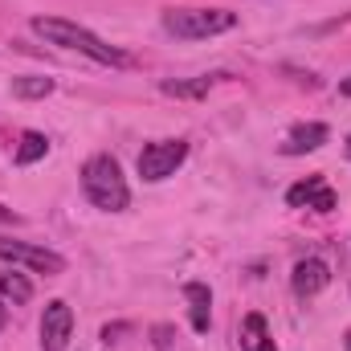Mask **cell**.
I'll use <instances>...</instances> for the list:
<instances>
[{"instance_id": "1", "label": "cell", "mask_w": 351, "mask_h": 351, "mask_svg": "<svg viewBox=\"0 0 351 351\" xmlns=\"http://www.w3.org/2000/svg\"><path fill=\"white\" fill-rule=\"evenodd\" d=\"M33 33H41L49 45H62V49H78V53H86L90 62H98V66H127V62H131L123 49L106 45L102 37H94L90 29L74 25V21H66V16H33Z\"/></svg>"}, {"instance_id": "2", "label": "cell", "mask_w": 351, "mask_h": 351, "mask_svg": "<svg viewBox=\"0 0 351 351\" xmlns=\"http://www.w3.org/2000/svg\"><path fill=\"white\" fill-rule=\"evenodd\" d=\"M82 192L102 213H123L131 204V188H127L123 168H119L114 156H90L82 164Z\"/></svg>"}, {"instance_id": "3", "label": "cell", "mask_w": 351, "mask_h": 351, "mask_svg": "<svg viewBox=\"0 0 351 351\" xmlns=\"http://www.w3.org/2000/svg\"><path fill=\"white\" fill-rule=\"evenodd\" d=\"M164 29L180 41H200V37H217V33L237 29V12H229V8H168Z\"/></svg>"}, {"instance_id": "4", "label": "cell", "mask_w": 351, "mask_h": 351, "mask_svg": "<svg viewBox=\"0 0 351 351\" xmlns=\"http://www.w3.org/2000/svg\"><path fill=\"white\" fill-rule=\"evenodd\" d=\"M184 160H188V143H184V139H156V143H147V147L139 152V176H143L147 184H160V180H168Z\"/></svg>"}, {"instance_id": "5", "label": "cell", "mask_w": 351, "mask_h": 351, "mask_svg": "<svg viewBox=\"0 0 351 351\" xmlns=\"http://www.w3.org/2000/svg\"><path fill=\"white\" fill-rule=\"evenodd\" d=\"M0 262L8 265H29L37 274H66V258L45 250V245H29V241H12V237H0Z\"/></svg>"}, {"instance_id": "6", "label": "cell", "mask_w": 351, "mask_h": 351, "mask_svg": "<svg viewBox=\"0 0 351 351\" xmlns=\"http://www.w3.org/2000/svg\"><path fill=\"white\" fill-rule=\"evenodd\" d=\"M70 335H74V311L62 298L45 302V315H41V351H66Z\"/></svg>"}, {"instance_id": "7", "label": "cell", "mask_w": 351, "mask_h": 351, "mask_svg": "<svg viewBox=\"0 0 351 351\" xmlns=\"http://www.w3.org/2000/svg\"><path fill=\"white\" fill-rule=\"evenodd\" d=\"M286 204L290 208H315V213H335V192L327 188V180L323 176H306V180H298L290 192H286Z\"/></svg>"}, {"instance_id": "8", "label": "cell", "mask_w": 351, "mask_h": 351, "mask_svg": "<svg viewBox=\"0 0 351 351\" xmlns=\"http://www.w3.org/2000/svg\"><path fill=\"white\" fill-rule=\"evenodd\" d=\"M290 286H294L298 298H315L319 290L331 286V265L323 262V258H302V262L294 265V274H290Z\"/></svg>"}, {"instance_id": "9", "label": "cell", "mask_w": 351, "mask_h": 351, "mask_svg": "<svg viewBox=\"0 0 351 351\" xmlns=\"http://www.w3.org/2000/svg\"><path fill=\"white\" fill-rule=\"evenodd\" d=\"M327 123H298L290 127V135L282 139V156H306V152H319L327 143Z\"/></svg>"}, {"instance_id": "10", "label": "cell", "mask_w": 351, "mask_h": 351, "mask_svg": "<svg viewBox=\"0 0 351 351\" xmlns=\"http://www.w3.org/2000/svg\"><path fill=\"white\" fill-rule=\"evenodd\" d=\"M184 298H188V319H192V331L204 335L213 327V294L204 282H188L184 286Z\"/></svg>"}, {"instance_id": "11", "label": "cell", "mask_w": 351, "mask_h": 351, "mask_svg": "<svg viewBox=\"0 0 351 351\" xmlns=\"http://www.w3.org/2000/svg\"><path fill=\"white\" fill-rule=\"evenodd\" d=\"M229 74H204V78H168V82H160L164 94H172V98H204L208 90L217 86V82H225Z\"/></svg>"}, {"instance_id": "12", "label": "cell", "mask_w": 351, "mask_h": 351, "mask_svg": "<svg viewBox=\"0 0 351 351\" xmlns=\"http://www.w3.org/2000/svg\"><path fill=\"white\" fill-rule=\"evenodd\" d=\"M241 351H274V339H269V327H265L262 315H245V323H241Z\"/></svg>"}, {"instance_id": "13", "label": "cell", "mask_w": 351, "mask_h": 351, "mask_svg": "<svg viewBox=\"0 0 351 351\" xmlns=\"http://www.w3.org/2000/svg\"><path fill=\"white\" fill-rule=\"evenodd\" d=\"M0 294H4L12 306H25V302L33 298V282H29L25 274H16V269H4V265H0Z\"/></svg>"}, {"instance_id": "14", "label": "cell", "mask_w": 351, "mask_h": 351, "mask_svg": "<svg viewBox=\"0 0 351 351\" xmlns=\"http://www.w3.org/2000/svg\"><path fill=\"white\" fill-rule=\"evenodd\" d=\"M45 152H49V139L41 131H25L16 143V164H37V160H45Z\"/></svg>"}, {"instance_id": "15", "label": "cell", "mask_w": 351, "mask_h": 351, "mask_svg": "<svg viewBox=\"0 0 351 351\" xmlns=\"http://www.w3.org/2000/svg\"><path fill=\"white\" fill-rule=\"evenodd\" d=\"M12 94L16 98H45V94H53V78H37V74L12 78Z\"/></svg>"}, {"instance_id": "16", "label": "cell", "mask_w": 351, "mask_h": 351, "mask_svg": "<svg viewBox=\"0 0 351 351\" xmlns=\"http://www.w3.org/2000/svg\"><path fill=\"white\" fill-rule=\"evenodd\" d=\"M172 339H176V331L168 327V323H156V327H152V348L156 351H168L172 348Z\"/></svg>"}, {"instance_id": "17", "label": "cell", "mask_w": 351, "mask_h": 351, "mask_svg": "<svg viewBox=\"0 0 351 351\" xmlns=\"http://www.w3.org/2000/svg\"><path fill=\"white\" fill-rule=\"evenodd\" d=\"M127 331H131L127 323H114V327H102V343L110 348V343H119V335H127Z\"/></svg>"}, {"instance_id": "18", "label": "cell", "mask_w": 351, "mask_h": 351, "mask_svg": "<svg viewBox=\"0 0 351 351\" xmlns=\"http://www.w3.org/2000/svg\"><path fill=\"white\" fill-rule=\"evenodd\" d=\"M0 221H4V225H16V221H21V217H16V213H12V208H4V204H0Z\"/></svg>"}, {"instance_id": "19", "label": "cell", "mask_w": 351, "mask_h": 351, "mask_svg": "<svg viewBox=\"0 0 351 351\" xmlns=\"http://www.w3.org/2000/svg\"><path fill=\"white\" fill-rule=\"evenodd\" d=\"M339 94H343V98H351V78H343V82H339Z\"/></svg>"}, {"instance_id": "20", "label": "cell", "mask_w": 351, "mask_h": 351, "mask_svg": "<svg viewBox=\"0 0 351 351\" xmlns=\"http://www.w3.org/2000/svg\"><path fill=\"white\" fill-rule=\"evenodd\" d=\"M343 152H348V160H351V135H348V143H343Z\"/></svg>"}, {"instance_id": "21", "label": "cell", "mask_w": 351, "mask_h": 351, "mask_svg": "<svg viewBox=\"0 0 351 351\" xmlns=\"http://www.w3.org/2000/svg\"><path fill=\"white\" fill-rule=\"evenodd\" d=\"M343 348H348V351H351V331H348V339H343Z\"/></svg>"}, {"instance_id": "22", "label": "cell", "mask_w": 351, "mask_h": 351, "mask_svg": "<svg viewBox=\"0 0 351 351\" xmlns=\"http://www.w3.org/2000/svg\"><path fill=\"white\" fill-rule=\"evenodd\" d=\"M0 327H4V311H0Z\"/></svg>"}]
</instances>
